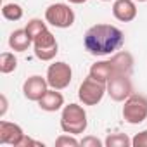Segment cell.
<instances>
[{
	"label": "cell",
	"instance_id": "20",
	"mask_svg": "<svg viewBox=\"0 0 147 147\" xmlns=\"http://www.w3.org/2000/svg\"><path fill=\"white\" fill-rule=\"evenodd\" d=\"M55 145L57 147H69V145L71 147H76V145H80V140H76L71 133H66V135H61L55 140Z\"/></svg>",
	"mask_w": 147,
	"mask_h": 147
},
{
	"label": "cell",
	"instance_id": "24",
	"mask_svg": "<svg viewBox=\"0 0 147 147\" xmlns=\"http://www.w3.org/2000/svg\"><path fill=\"white\" fill-rule=\"evenodd\" d=\"M69 4H76V5H80V4H85L87 0H67Z\"/></svg>",
	"mask_w": 147,
	"mask_h": 147
},
{
	"label": "cell",
	"instance_id": "15",
	"mask_svg": "<svg viewBox=\"0 0 147 147\" xmlns=\"http://www.w3.org/2000/svg\"><path fill=\"white\" fill-rule=\"evenodd\" d=\"M88 75L102 83H107V80L111 78L113 75V66H111V61H99L95 64L90 66V73Z\"/></svg>",
	"mask_w": 147,
	"mask_h": 147
},
{
	"label": "cell",
	"instance_id": "18",
	"mask_svg": "<svg viewBox=\"0 0 147 147\" xmlns=\"http://www.w3.org/2000/svg\"><path fill=\"white\" fill-rule=\"evenodd\" d=\"M2 16L7 21H19L23 18V7L19 4H4Z\"/></svg>",
	"mask_w": 147,
	"mask_h": 147
},
{
	"label": "cell",
	"instance_id": "25",
	"mask_svg": "<svg viewBox=\"0 0 147 147\" xmlns=\"http://www.w3.org/2000/svg\"><path fill=\"white\" fill-rule=\"evenodd\" d=\"M137 2H147V0H137Z\"/></svg>",
	"mask_w": 147,
	"mask_h": 147
},
{
	"label": "cell",
	"instance_id": "13",
	"mask_svg": "<svg viewBox=\"0 0 147 147\" xmlns=\"http://www.w3.org/2000/svg\"><path fill=\"white\" fill-rule=\"evenodd\" d=\"M38 106H40V109H43L47 113H55V111L64 107V97L59 90L49 88L47 94L38 100Z\"/></svg>",
	"mask_w": 147,
	"mask_h": 147
},
{
	"label": "cell",
	"instance_id": "11",
	"mask_svg": "<svg viewBox=\"0 0 147 147\" xmlns=\"http://www.w3.org/2000/svg\"><path fill=\"white\" fill-rule=\"evenodd\" d=\"M113 16L121 23H130L137 18V5L133 0H114Z\"/></svg>",
	"mask_w": 147,
	"mask_h": 147
},
{
	"label": "cell",
	"instance_id": "4",
	"mask_svg": "<svg viewBox=\"0 0 147 147\" xmlns=\"http://www.w3.org/2000/svg\"><path fill=\"white\" fill-rule=\"evenodd\" d=\"M104 94H107L106 83L92 78L90 75H88V78H85L82 82V85L78 88V99L83 102V106H97L102 100Z\"/></svg>",
	"mask_w": 147,
	"mask_h": 147
},
{
	"label": "cell",
	"instance_id": "22",
	"mask_svg": "<svg viewBox=\"0 0 147 147\" xmlns=\"http://www.w3.org/2000/svg\"><path fill=\"white\" fill-rule=\"evenodd\" d=\"M80 145H83V147H102L104 142L99 140L97 137H85L83 140H80Z\"/></svg>",
	"mask_w": 147,
	"mask_h": 147
},
{
	"label": "cell",
	"instance_id": "5",
	"mask_svg": "<svg viewBox=\"0 0 147 147\" xmlns=\"http://www.w3.org/2000/svg\"><path fill=\"white\" fill-rule=\"evenodd\" d=\"M45 21L55 28H71L75 23V12L67 4H52L45 9Z\"/></svg>",
	"mask_w": 147,
	"mask_h": 147
},
{
	"label": "cell",
	"instance_id": "2",
	"mask_svg": "<svg viewBox=\"0 0 147 147\" xmlns=\"http://www.w3.org/2000/svg\"><path fill=\"white\" fill-rule=\"evenodd\" d=\"M88 126V119H87V113L82 106L78 104H67L62 107L61 113V128L64 133H71V135H80L87 130Z\"/></svg>",
	"mask_w": 147,
	"mask_h": 147
},
{
	"label": "cell",
	"instance_id": "17",
	"mask_svg": "<svg viewBox=\"0 0 147 147\" xmlns=\"http://www.w3.org/2000/svg\"><path fill=\"white\" fill-rule=\"evenodd\" d=\"M106 147H130L131 140L128 138L126 133H109L107 138L104 140Z\"/></svg>",
	"mask_w": 147,
	"mask_h": 147
},
{
	"label": "cell",
	"instance_id": "1",
	"mask_svg": "<svg viewBox=\"0 0 147 147\" xmlns=\"http://www.w3.org/2000/svg\"><path fill=\"white\" fill-rule=\"evenodd\" d=\"M125 43V35L119 28L113 24H94L87 30L83 45L85 50L92 55H111L119 50Z\"/></svg>",
	"mask_w": 147,
	"mask_h": 147
},
{
	"label": "cell",
	"instance_id": "7",
	"mask_svg": "<svg viewBox=\"0 0 147 147\" xmlns=\"http://www.w3.org/2000/svg\"><path fill=\"white\" fill-rule=\"evenodd\" d=\"M33 49H35V55L40 61H52L57 52H59V45L55 36L47 30H43L40 35H36L33 38Z\"/></svg>",
	"mask_w": 147,
	"mask_h": 147
},
{
	"label": "cell",
	"instance_id": "26",
	"mask_svg": "<svg viewBox=\"0 0 147 147\" xmlns=\"http://www.w3.org/2000/svg\"><path fill=\"white\" fill-rule=\"evenodd\" d=\"M102 2H111V0H102Z\"/></svg>",
	"mask_w": 147,
	"mask_h": 147
},
{
	"label": "cell",
	"instance_id": "8",
	"mask_svg": "<svg viewBox=\"0 0 147 147\" xmlns=\"http://www.w3.org/2000/svg\"><path fill=\"white\" fill-rule=\"evenodd\" d=\"M106 87H107L109 97L116 102H125L133 94V85H131L130 75H111Z\"/></svg>",
	"mask_w": 147,
	"mask_h": 147
},
{
	"label": "cell",
	"instance_id": "21",
	"mask_svg": "<svg viewBox=\"0 0 147 147\" xmlns=\"http://www.w3.org/2000/svg\"><path fill=\"white\" fill-rule=\"evenodd\" d=\"M131 145L133 147H147V130H142L140 133H137L131 138Z\"/></svg>",
	"mask_w": 147,
	"mask_h": 147
},
{
	"label": "cell",
	"instance_id": "9",
	"mask_svg": "<svg viewBox=\"0 0 147 147\" xmlns=\"http://www.w3.org/2000/svg\"><path fill=\"white\" fill-rule=\"evenodd\" d=\"M49 90V82L47 78L40 76V75H33L30 76L24 83H23V94L28 100L38 102Z\"/></svg>",
	"mask_w": 147,
	"mask_h": 147
},
{
	"label": "cell",
	"instance_id": "6",
	"mask_svg": "<svg viewBox=\"0 0 147 147\" xmlns=\"http://www.w3.org/2000/svg\"><path fill=\"white\" fill-rule=\"evenodd\" d=\"M47 82H49V87L50 88H55V90H64L66 87H69L71 83V78H73V69L67 62H62V61H57L54 64L49 66L47 69Z\"/></svg>",
	"mask_w": 147,
	"mask_h": 147
},
{
	"label": "cell",
	"instance_id": "23",
	"mask_svg": "<svg viewBox=\"0 0 147 147\" xmlns=\"http://www.w3.org/2000/svg\"><path fill=\"white\" fill-rule=\"evenodd\" d=\"M0 102H2V109H0V116H4L5 111H7V99L5 95H0Z\"/></svg>",
	"mask_w": 147,
	"mask_h": 147
},
{
	"label": "cell",
	"instance_id": "10",
	"mask_svg": "<svg viewBox=\"0 0 147 147\" xmlns=\"http://www.w3.org/2000/svg\"><path fill=\"white\" fill-rule=\"evenodd\" d=\"M24 137L26 135H24V131H23V128L19 125L11 123V121H5V119L0 121V142H2V144H9V145H14V147H21Z\"/></svg>",
	"mask_w": 147,
	"mask_h": 147
},
{
	"label": "cell",
	"instance_id": "3",
	"mask_svg": "<svg viewBox=\"0 0 147 147\" xmlns=\"http://www.w3.org/2000/svg\"><path fill=\"white\" fill-rule=\"evenodd\" d=\"M123 118L130 125H138L147 119V97L142 94H131L125 100Z\"/></svg>",
	"mask_w": 147,
	"mask_h": 147
},
{
	"label": "cell",
	"instance_id": "14",
	"mask_svg": "<svg viewBox=\"0 0 147 147\" xmlns=\"http://www.w3.org/2000/svg\"><path fill=\"white\" fill-rule=\"evenodd\" d=\"M31 43H33V40H31V36L28 35L26 30H16L9 36V47L14 52H24V50L30 49Z\"/></svg>",
	"mask_w": 147,
	"mask_h": 147
},
{
	"label": "cell",
	"instance_id": "12",
	"mask_svg": "<svg viewBox=\"0 0 147 147\" xmlns=\"http://www.w3.org/2000/svg\"><path fill=\"white\" fill-rule=\"evenodd\" d=\"M111 66H113V75H131L133 55L126 50L114 52L111 57Z\"/></svg>",
	"mask_w": 147,
	"mask_h": 147
},
{
	"label": "cell",
	"instance_id": "19",
	"mask_svg": "<svg viewBox=\"0 0 147 147\" xmlns=\"http://www.w3.org/2000/svg\"><path fill=\"white\" fill-rule=\"evenodd\" d=\"M47 24H49L47 21H42V19H36V18H35V19H30V21H28V24H26L24 30L28 31V35H30L31 40H33L36 35H40L43 30H47Z\"/></svg>",
	"mask_w": 147,
	"mask_h": 147
},
{
	"label": "cell",
	"instance_id": "16",
	"mask_svg": "<svg viewBox=\"0 0 147 147\" xmlns=\"http://www.w3.org/2000/svg\"><path fill=\"white\" fill-rule=\"evenodd\" d=\"M18 67V59L12 52H2L0 55V71L4 73V75H9V73L16 71Z\"/></svg>",
	"mask_w": 147,
	"mask_h": 147
}]
</instances>
